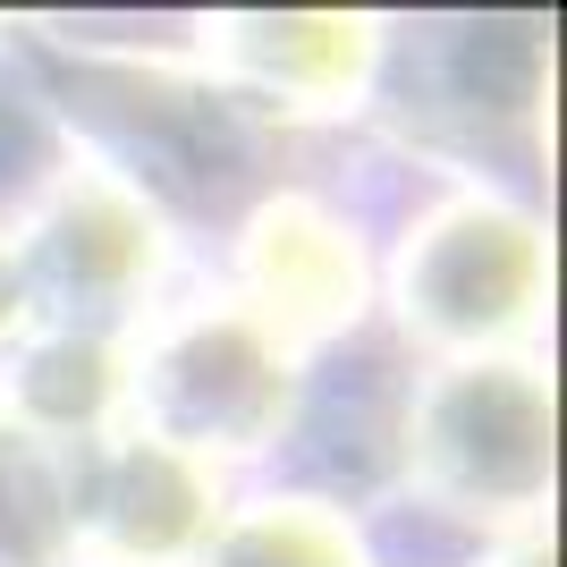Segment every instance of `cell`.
I'll return each mask as SVG.
<instances>
[{"mask_svg":"<svg viewBox=\"0 0 567 567\" xmlns=\"http://www.w3.org/2000/svg\"><path fill=\"white\" fill-rule=\"evenodd\" d=\"M415 466L466 508L517 517L543 499L550 474V399L525 364H466L441 381L415 424Z\"/></svg>","mask_w":567,"mask_h":567,"instance_id":"cell-1","label":"cell"},{"mask_svg":"<svg viewBox=\"0 0 567 567\" xmlns=\"http://www.w3.org/2000/svg\"><path fill=\"white\" fill-rule=\"evenodd\" d=\"M144 390L169 424L162 450H255L280 424L288 355L255 313H204L178 339H162V355L144 364Z\"/></svg>","mask_w":567,"mask_h":567,"instance_id":"cell-2","label":"cell"},{"mask_svg":"<svg viewBox=\"0 0 567 567\" xmlns=\"http://www.w3.org/2000/svg\"><path fill=\"white\" fill-rule=\"evenodd\" d=\"M543 297V237L492 204H457L406 255V313L441 339L517 331Z\"/></svg>","mask_w":567,"mask_h":567,"instance_id":"cell-3","label":"cell"},{"mask_svg":"<svg viewBox=\"0 0 567 567\" xmlns=\"http://www.w3.org/2000/svg\"><path fill=\"white\" fill-rule=\"evenodd\" d=\"M246 280H255V322L271 339H306V331H339L355 313V246L331 213L313 204H271L246 237Z\"/></svg>","mask_w":567,"mask_h":567,"instance_id":"cell-4","label":"cell"},{"mask_svg":"<svg viewBox=\"0 0 567 567\" xmlns=\"http://www.w3.org/2000/svg\"><path fill=\"white\" fill-rule=\"evenodd\" d=\"M76 508H85V525L102 534V550L127 559V567L136 559H178V550H195L213 534V483L195 474V457L162 450V441L118 450Z\"/></svg>","mask_w":567,"mask_h":567,"instance_id":"cell-5","label":"cell"},{"mask_svg":"<svg viewBox=\"0 0 567 567\" xmlns=\"http://www.w3.org/2000/svg\"><path fill=\"white\" fill-rule=\"evenodd\" d=\"M237 34H246V60L271 94H339L373 60V25L355 18H262Z\"/></svg>","mask_w":567,"mask_h":567,"instance_id":"cell-6","label":"cell"},{"mask_svg":"<svg viewBox=\"0 0 567 567\" xmlns=\"http://www.w3.org/2000/svg\"><path fill=\"white\" fill-rule=\"evenodd\" d=\"M51 255L76 288H118L153 262V229L118 187H69V204L51 220Z\"/></svg>","mask_w":567,"mask_h":567,"instance_id":"cell-7","label":"cell"},{"mask_svg":"<svg viewBox=\"0 0 567 567\" xmlns=\"http://www.w3.org/2000/svg\"><path fill=\"white\" fill-rule=\"evenodd\" d=\"M229 567H355V559H348V534H339L331 517L271 508V517H255L229 543Z\"/></svg>","mask_w":567,"mask_h":567,"instance_id":"cell-8","label":"cell"},{"mask_svg":"<svg viewBox=\"0 0 567 567\" xmlns=\"http://www.w3.org/2000/svg\"><path fill=\"white\" fill-rule=\"evenodd\" d=\"M9 322H18V262L0 255V331H9Z\"/></svg>","mask_w":567,"mask_h":567,"instance_id":"cell-9","label":"cell"}]
</instances>
